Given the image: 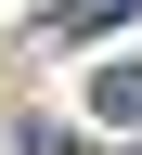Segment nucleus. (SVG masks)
I'll return each mask as SVG.
<instances>
[{
	"label": "nucleus",
	"instance_id": "nucleus-1",
	"mask_svg": "<svg viewBox=\"0 0 142 155\" xmlns=\"http://www.w3.org/2000/svg\"><path fill=\"white\" fill-rule=\"evenodd\" d=\"M91 116H116V129H142V65H104V78H91Z\"/></svg>",
	"mask_w": 142,
	"mask_h": 155
},
{
	"label": "nucleus",
	"instance_id": "nucleus-2",
	"mask_svg": "<svg viewBox=\"0 0 142 155\" xmlns=\"http://www.w3.org/2000/svg\"><path fill=\"white\" fill-rule=\"evenodd\" d=\"M116 13H129V0H65V13H52V39H91V26H116Z\"/></svg>",
	"mask_w": 142,
	"mask_h": 155
}]
</instances>
